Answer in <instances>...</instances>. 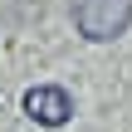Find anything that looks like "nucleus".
<instances>
[{
	"label": "nucleus",
	"instance_id": "obj_1",
	"mask_svg": "<svg viewBox=\"0 0 132 132\" xmlns=\"http://www.w3.org/2000/svg\"><path fill=\"white\" fill-rule=\"evenodd\" d=\"M73 24L83 39L103 44L132 24V0H73Z\"/></svg>",
	"mask_w": 132,
	"mask_h": 132
},
{
	"label": "nucleus",
	"instance_id": "obj_2",
	"mask_svg": "<svg viewBox=\"0 0 132 132\" xmlns=\"http://www.w3.org/2000/svg\"><path fill=\"white\" fill-rule=\"evenodd\" d=\"M24 113H29L39 127H64V122L73 118V98H69V88H59V83H39V88L24 93Z\"/></svg>",
	"mask_w": 132,
	"mask_h": 132
}]
</instances>
